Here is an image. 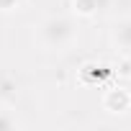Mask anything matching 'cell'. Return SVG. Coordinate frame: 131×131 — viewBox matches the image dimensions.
<instances>
[{
  "label": "cell",
  "instance_id": "1",
  "mask_svg": "<svg viewBox=\"0 0 131 131\" xmlns=\"http://www.w3.org/2000/svg\"><path fill=\"white\" fill-rule=\"evenodd\" d=\"M77 39V26L70 16H46L39 23V44L49 51H64Z\"/></svg>",
  "mask_w": 131,
  "mask_h": 131
},
{
  "label": "cell",
  "instance_id": "2",
  "mask_svg": "<svg viewBox=\"0 0 131 131\" xmlns=\"http://www.w3.org/2000/svg\"><path fill=\"white\" fill-rule=\"evenodd\" d=\"M103 108H105L108 113H126V111L131 108V103H128V90H123V88H111V90H105V95H103Z\"/></svg>",
  "mask_w": 131,
  "mask_h": 131
},
{
  "label": "cell",
  "instance_id": "3",
  "mask_svg": "<svg viewBox=\"0 0 131 131\" xmlns=\"http://www.w3.org/2000/svg\"><path fill=\"white\" fill-rule=\"evenodd\" d=\"M113 44H116V49L118 51H123V54H131V16H126V18H121V21H116V26H113Z\"/></svg>",
  "mask_w": 131,
  "mask_h": 131
},
{
  "label": "cell",
  "instance_id": "4",
  "mask_svg": "<svg viewBox=\"0 0 131 131\" xmlns=\"http://www.w3.org/2000/svg\"><path fill=\"white\" fill-rule=\"evenodd\" d=\"M111 75V70L105 67V64H95V62H88L85 67L80 70V77L85 80V82H100L103 77H108Z\"/></svg>",
  "mask_w": 131,
  "mask_h": 131
},
{
  "label": "cell",
  "instance_id": "5",
  "mask_svg": "<svg viewBox=\"0 0 131 131\" xmlns=\"http://www.w3.org/2000/svg\"><path fill=\"white\" fill-rule=\"evenodd\" d=\"M103 5H105V0H72V10H75L77 16H82V18L95 16Z\"/></svg>",
  "mask_w": 131,
  "mask_h": 131
},
{
  "label": "cell",
  "instance_id": "6",
  "mask_svg": "<svg viewBox=\"0 0 131 131\" xmlns=\"http://www.w3.org/2000/svg\"><path fill=\"white\" fill-rule=\"evenodd\" d=\"M18 123H16V118L8 113V111H0V131H10V128H16Z\"/></svg>",
  "mask_w": 131,
  "mask_h": 131
},
{
  "label": "cell",
  "instance_id": "7",
  "mask_svg": "<svg viewBox=\"0 0 131 131\" xmlns=\"http://www.w3.org/2000/svg\"><path fill=\"white\" fill-rule=\"evenodd\" d=\"M18 0H0V10H16Z\"/></svg>",
  "mask_w": 131,
  "mask_h": 131
},
{
  "label": "cell",
  "instance_id": "8",
  "mask_svg": "<svg viewBox=\"0 0 131 131\" xmlns=\"http://www.w3.org/2000/svg\"><path fill=\"white\" fill-rule=\"evenodd\" d=\"M128 103H131V93H128Z\"/></svg>",
  "mask_w": 131,
  "mask_h": 131
}]
</instances>
